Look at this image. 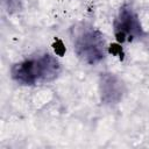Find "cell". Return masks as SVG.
I'll use <instances>...</instances> for the list:
<instances>
[{"mask_svg":"<svg viewBox=\"0 0 149 149\" xmlns=\"http://www.w3.org/2000/svg\"><path fill=\"white\" fill-rule=\"evenodd\" d=\"M59 72L61 63L51 54L23 59L15 63L10 69L13 80L21 85H35L40 81L48 83L56 79Z\"/></svg>","mask_w":149,"mask_h":149,"instance_id":"1","label":"cell"},{"mask_svg":"<svg viewBox=\"0 0 149 149\" xmlns=\"http://www.w3.org/2000/svg\"><path fill=\"white\" fill-rule=\"evenodd\" d=\"M71 42L78 58L90 65L101 62L106 55L104 35L88 23H78L71 28Z\"/></svg>","mask_w":149,"mask_h":149,"instance_id":"2","label":"cell"},{"mask_svg":"<svg viewBox=\"0 0 149 149\" xmlns=\"http://www.w3.org/2000/svg\"><path fill=\"white\" fill-rule=\"evenodd\" d=\"M114 36L119 43L133 42L144 34L137 14L130 5H123L114 20Z\"/></svg>","mask_w":149,"mask_h":149,"instance_id":"3","label":"cell"},{"mask_svg":"<svg viewBox=\"0 0 149 149\" xmlns=\"http://www.w3.org/2000/svg\"><path fill=\"white\" fill-rule=\"evenodd\" d=\"M99 93L104 104H118L125 93L122 81L113 73H101L99 79Z\"/></svg>","mask_w":149,"mask_h":149,"instance_id":"4","label":"cell"}]
</instances>
